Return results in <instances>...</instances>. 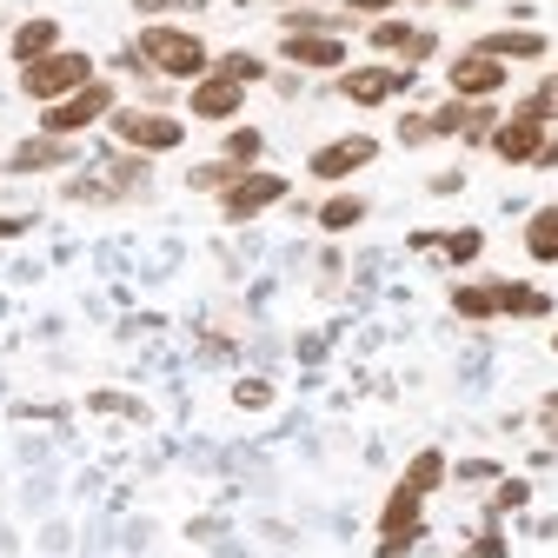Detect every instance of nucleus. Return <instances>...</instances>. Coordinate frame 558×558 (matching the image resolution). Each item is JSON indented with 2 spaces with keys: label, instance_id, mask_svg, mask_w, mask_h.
<instances>
[{
  "label": "nucleus",
  "instance_id": "nucleus-1",
  "mask_svg": "<svg viewBox=\"0 0 558 558\" xmlns=\"http://www.w3.org/2000/svg\"><path fill=\"white\" fill-rule=\"evenodd\" d=\"M94 81V60L87 53H47V60H34V66H21V87H27V100H40V107H53V100H66V94H81Z\"/></svg>",
  "mask_w": 558,
  "mask_h": 558
},
{
  "label": "nucleus",
  "instance_id": "nucleus-2",
  "mask_svg": "<svg viewBox=\"0 0 558 558\" xmlns=\"http://www.w3.org/2000/svg\"><path fill=\"white\" fill-rule=\"evenodd\" d=\"M140 60L173 74V81H199L206 74V40L186 34V27H147L140 34Z\"/></svg>",
  "mask_w": 558,
  "mask_h": 558
},
{
  "label": "nucleus",
  "instance_id": "nucleus-3",
  "mask_svg": "<svg viewBox=\"0 0 558 558\" xmlns=\"http://www.w3.org/2000/svg\"><path fill=\"white\" fill-rule=\"evenodd\" d=\"M113 133L126 140L133 154H173L180 147V120L173 113H140V107H126V113H113Z\"/></svg>",
  "mask_w": 558,
  "mask_h": 558
},
{
  "label": "nucleus",
  "instance_id": "nucleus-4",
  "mask_svg": "<svg viewBox=\"0 0 558 558\" xmlns=\"http://www.w3.org/2000/svg\"><path fill=\"white\" fill-rule=\"evenodd\" d=\"M107 113H113V87L87 81L81 94H66V100L47 107V133H53V140H60V133H81V126H94V120H107Z\"/></svg>",
  "mask_w": 558,
  "mask_h": 558
},
{
  "label": "nucleus",
  "instance_id": "nucleus-5",
  "mask_svg": "<svg viewBox=\"0 0 558 558\" xmlns=\"http://www.w3.org/2000/svg\"><path fill=\"white\" fill-rule=\"evenodd\" d=\"M418 506H426V493H412V485H399V493L386 499V512H379V551L386 558H399L418 538Z\"/></svg>",
  "mask_w": 558,
  "mask_h": 558
},
{
  "label": "nucleus",
  "instance_id": "nucleus-6",
  "mask_svg": "<svg viewBox=\"0 0 558 558\" xmlns=\"http://www.w3.org/2000/svg\"><path fill=\"white\" fill-rule=\"evenodd\" d=\"M405 87H412L405 66H345V74H339V94L360 100V107H379V100H392Z\"/></svg>",
  "mask_w": 558,
  "mask_h": 558
},
{
  "label": "nucleus",
  "instance_id": "nucleus-7",
  "mask_svg": "<svg viewBox=\"0 0 558 558\" xmlns=\"http://www.w3.org/2000/svg\"><path fill=\"white\" fill-rule=\"evenodd\" d=\"M499 87H506V60L478 53V47L452 60V94H459V100H493Z\"/></svg>",
  "mask_w": 558,
  "mask_h": 558
},
{
  "label": "nucleus",
  "instance_id": "nucleus-8",
  "mask_svg": "<svg viewBox=\"0 0 558 558\" xmlns=\"http://www.w3.org/2000/svg\"><path fill=\"white\" fill-rule=\"evenodd\" d=\"M287 199V180L279 173H240L233 186H227V220H253V214H266V206H279Z\"/></svg>",
  "mask_w": 558,
  "mask_h": 558
},
{
  "label": "nucleus",
  "instance_id": "nucleus-9",
  "mask_svg": "<svg viewBox=\"0 0 558 558\" xmlns=\"http://www.w3.org/2000/svg\"><path fill=\"white\" fill-rule=\"evenodd\" d=\"M538 147H545V120H532V113H512L506 126H493V154L506 167H532Z\"/></svg>",
  "mask_w": 558,
  "mask_h": 558
},
{
  "label": "nucleus",
  "instance_id": "nucleus-10",
  "mask_svg": "<svg viewBox=\"0 0 558 558\" xmlns=\"http://www.w3.org/2000/svg\"><path fill=\"white\" fill-rule=\"evenodd\" d=\"M373 154H379V140L345 133V140H332V147H319V154H313V180H345V173H360Z\"/></svg>",
  "mask_w": 558,
  "mask_h": 558
},
{
  "label": "nucleus",
  "instance_id": "nucleus-11",
  "mask_svg": "<svg viewBox=\"0 0 558 558\" xmlns=\"http://www.w3.org/2000/svg\"><path fill=\"white\" fill-rule=\"evenodd\" d=\"M240 100H246V87L227 81V74H199V87H193V113L199 120H233Z\"/></svg>",
  "mask_w": 558,
  "mask_h": 558
},
{
  "label": "nucleus",
  "instance_id": "nucleus-12",
  "mask_svg": "<svg viewBox=\"0 0 558 558\" xmlns=\"http://www.w3.org/2000/svg\"><path fill=\"white\" fill-rule=\"evenodd\" d=\"M279 53H287L293 66H345V40L339 34H287V47H279Z\"/></svg>",
  "mask_w": 558,
  "mask_h": 558
},
{
  "label": "nucleus",
  "instance_id": "nucleus-13",
  "mask_svg": "<svg viewBox=\"0 0 558 558\" xmlns=\"http://www.w3.org/2000/svg\"><path fill=\"white\" fill-rule=\"evenodd\" d=\"M373 47L405 53V66H418V60H426L439 40H433V34H418V27H405V21H379V27H373Z\"/></svg>",
  "mask_w": 558,
  "mask_h": 558
},
{
  "label": "nucleus",
  "instance_id": "nucleus-14",
  "mask_svg": "<svg viewBox=\"0 0 558 558\" xmlns=\"http://www.w3.org/2000/svg\"><path fill=\"white\" fill-rule=\"evenodd\" d=\"M47 53H60V27H53V21H21V27H14V60L34 66V60H47Z\"/></svg>",
  "mask_w": 558,
  "mask_h": 558
},
{
  "label": "nucleus",
  "instance_id": "nucleus-15",
  "mask_svg": "<svg viewBox=\"0 0 558 558\" xmlns=\"http://www.w3.org/2000/svg\"><path fill=\"white\" fill-rule=\"evenodd\" d=\"M493 300H499V313H512V319H545V313H551V293H538V287H519V279L493 287Z\"/></svg>",
  "mask_w": 558,
  "mask_h": 558
},
{
  "label": "nucleus",
  "instance_id": "nucleus-16",
  "mask_svg": "<svg viewBox=\"0 0 558 558\" xmlns=\"http://www.w3.org/2000/svg\"><path fill=\"white\" fill-rule=\"evenodd\" d=\"M478 53H493V60H538L545 53V34H485Z\"/></svg>",
  "mask_w": 558,
  "mask_h": 558
},
{
  "label": "nucleus",
  "instance_id": "nucleus-17",
  "mask_svg": "<svg viewBox=\"0 0 558 558\" xmlns=\"http://www.w3.org/2000/svg\"><path fill=\"white\" fill-rule=\"evenodd\" d=\"M525 253L532 259H558V206H545V214H532V227H525Z\"/></svg>",
  "mask_w": 558,
  "mask_h": 558
},
{
  "label": "nucleus",
  "instance_id": "nucleus-18",
  "mask_svg": "<svg viewBox=\"0 0 558 558\" xmlns=\"http://www.w3.org/2000/svg\"><path fill=\"white\" fill-rule=\"evenodd\" d=\"M360 220H366V199H360V193H332V199L319 206V227H326V233H345V227H360Z\"/></svg>",
  "mask_w": 558,
  "mask_h": 558
},
{
  "label": "nucleus",
  "instance_id": "nucleus-19",
  "mask_svg": "<svg viewBox=\"0 0 558 558\" xmlns=\"http://www.w3.org/2000/svg\"><path fill=\"white\" fill-rule=\"evenodd\" d=\"M60 160H66V140H53V133L27 140V147L14 154V167H21V173H34V167H60Z\"/></svg>",
  "mask_w": 558,
  "mask_h": 558
},
{
  "label": "nucleus",
  "instance_id": "nucleus-20",
  "mask_svg": "<svg viewBox=\"0 0 558 558\" xmlns=\"http://www.w3.org/2000/svg\"><path fill=\"white\" fill-rule=\"evenodd\" d=\"M452 313H465V319H493L499 300H493V287H459V293H452Z\"/></svg>",
  "mask_w": 558,
  "mask_h": 558
},
{
  "label": "nucleus",
  "instance_id": "nucleus-21",
  "mask_svg": "<svg viewBox=\"0 0 558 558\" xmlns=\"http://www.w3.org/2000/svg\"><path fill=\"white\" fill-rule=\"evenodd\" d=\"M439 478H446V452H418V459H412V472H405L412 493H433Z\"/></svg>",
  "mask_w": 558,
  "mask_h": 558
},
{
  "label": "nucleus",
  "instance_id": "nucleus-22",
  "mask_svg": "<svg viewBox=\"0 0 558 558\" xmlns=\"http://www.w3.org/2000/svg\"><path fill=\"white\" fill-rule=\"evenodd\" d=\"M439 246H446V253L465 266V259H478V253H485V233H478V227H459V233H446Z\"/></svg>",
  "mask_w": 558,
  "mask_h": 558
},
{
  "label": "nucleus",
  "instance_id": "nucleus-23",
  "mask_svg": "<svg viewBox=\"0 0 558 558\" xmlns=\"http://www.w3.org/2000/svg\"><path fill=\"white\" fill-rule=\"evenodd\" d=\"M227 160H233V167H253V160H259V133H253V126H233V133H227Z\"/></svg>",
  "mask_w": 558,
  "mask_h": 558
},
{
  "label": "nucleus",
  "instance_id": "nucleus-24",
  "mask_svg": "<svg viewBox=\"0 0 558 558\" xmlns=\"http://www.w3.org/2000/svg\"><path fill=\"white\" fill-rule=\"evenodd\" d=\"M220 74L246 87V81H259V60H253V53H227V60H220Z\"/></svg>",
  "mask_w": 558,
  "mask_h": 558
},
{
  "label": "nucleus",
  "instance_id": "nucleus-25",
  "mask_svg": "<svg viewBox=\"0 0 558 558\" xmlns=\"http://www.w3.org/2000/svg\"><path fill=\"white\" fill-rule=\"evenodd\" d=\"M519 113H532V120H551V113H558V81H545V87H538V94H532Z\"/></svg>",
  "mask_w": 558,
  "mask_h": 558
},
{
  "label": "nucleus",
  "instance_id": "nucleus-26",
  "mask_svg": "<svg viewBox=\"0 0 558 558\" xmlns=\"http://www.w3.org/2000/svg\"><path fill=\"white\" fill-rule=\"evenodd\" d=\"M525 499H532V485H525V478H506V485H499V499H493V512H519Z\"/></svg>",
  "mask_w": 558,
  "mask_h": 558
},
{
  "label": "nucleus",
  "instance_id": "nucleus-27",
  "mask_svg": "<svg viewBox=\"0 0 558 558\" xmlns=\"http://www.w3.org/2000/svg\"><path fill=\"white\" fill-rule=\"evenodd\" d=\"M399 140H405V147H418V140H433V120H426V113H412V120L399 126Z\"/></svg>",
  "mask_w": 558,
  "mask_h": 558
},
{
  "label": "nucleus",
  "instance_id": "nucleus-28",
  "mask_svg": "<svg viewBox=\"0 0 558 558\" xmlns=\"http://www.w3.org/2000/svg\"><path fill=\"white\" fill-rule=\"evenodd\" d=\"M233 399H240V405H266V399H272V386H266V379H240V392H233Z\"/></svg>",
  "mask_w": 558,
  "mask_h": 558
},
{
  "label": "nucleus",
  "instance_id": "nucleus-29",
  "mask_svg": "<svg viewBox=\"0 0 558 558\" xmlns=\"http://www.w3.org/2000/svg\"><path fill=\"white\" fill-rule=\"evenodd\" d=\"M538 418H545V439L558 446V392H545V405H538Z\"/></svg>",
  "mask_w": 558,
  "mask_h": 558
},
{
  "label": "nucleus",
  "instance_id": "nucleus-30",
  "mask_svg": "<svg viewBox=\"0 0 558 558\" xmlns=\"http://www.w3.org/2000/svg\"><path fill=\"white\" fill-rule=\"evenodd\" d=\"M493 472H499L493 459H465V465H459V478H493Z\"/></svg>",
  "mask_w": 558,
  "mask_h": 558
},
{
  "label": "nucleus",
  "instance_id": "nucleus-31",
  "mask_svg": "<svg viewBox=\"0 0 558 558\" xmlns=\"http://www.w3.org/2000/svg\"><path fill=\"white\" fill-rule=\"evenodd\" d=\"M532 167H558V133H545V147L532 154Z\"/></svg>",
  "mask_w": 558,
  "mask_h": 558
},
{
  "label": "nucleus",
  "instance_id": "nucleus-32",
  "mask_svg": "<svg viewBox=\"0 0 558 558\" xmlns=\"http://www.w3.org/2000/svg\"><path fill=\"white\" fill-rule=\"evenodd\" d=\"M472 558H506V545H499V538H478V545H472Z\"/></svg>",
  "mask_w": 558,
  "mask_h": 558
},
{
  "label": "nucleus",
  "instance_id": "nucleus-33",
  "mask_svg": "<svg viewBox=\"0 0 558 558\" xmlns=\"http://www.w3.org/2000/svg\"><path fill=\"white\" fill-rule=\"evenodd\" d=\"M392 0H353V14H386Z\"/></svg>",
  "mask_w": 558,
  "mask_h": 558
},
{
  "label": "nucleus",
  "instance_id": "nucleus-34",
  "mask_svg": "<svg viewBox=\"0 0 558 558\" xmlns=\"http://www.w3.org/2000/svg\"><path fill=\"white\" fill-rule=\"evenodd\" d=\"M14 233H27V220H0V240H14Z\"/></svg>",
  "mask_w": 558,
  "mask_h": 558
},
{
  "label": "nucleus",
  "instance_id": "nucleus-35",
  "mask_svg": "<svg viewBox=\"0 0 558 558\" xmlns=\"http://www.w3.org/2000/svg\"><path fill=\"white\" fill-rule=\"evenodd\" d=\"M133 8H140V14H160V8H173V0H133Z\"/></svg>",
  "mask_w": 558,
  "mask_h": 558
}]
</instances>
